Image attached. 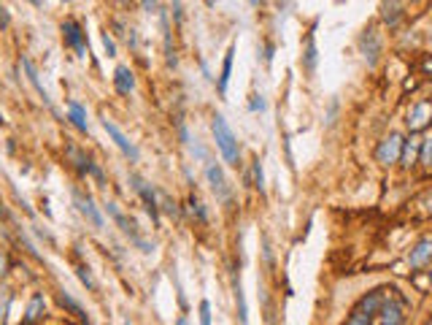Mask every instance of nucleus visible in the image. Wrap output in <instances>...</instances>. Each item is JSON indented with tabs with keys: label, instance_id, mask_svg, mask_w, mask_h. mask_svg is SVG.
<instances>
[{
	"label": "nucleus",
	"instance_id": "f257e3e1",
	"mask_svg": "<svg viewBox=\"0 0 432 325\" xmlns=\"http://www.w3.org/2000/svg\"><path fill=\"white\" fill-rule=\"evenodd\" d=\"M408 309L411 304L397 285H378L360 295L343 325H405Z\"/></svg>",
	"mask_w": 432,
	"mask_h": 325
},
{
	"label": "nucleus",
	"instance_id": "f03ea898",
	"mask_svg": "<svg viewBox=\"0 0 432 325\" xmlns=\"http://www.w3.org/2000/svg\"><path fill=\"white\" fill-rule=\"evenodd\" d=\"M211 133H214L216 149L222 152V158L227 165H241V144H238V136L235 130L227 125V120L222 114H214L211 120Z\"/></svg>",
	"mask_w": 432,
	"mask_h": 325
},
{
	"label": "nucleus",
	"instance_id": "7ed1b4c3",
	"mask_svg": "<svg viewBox=\"0 0 432 325\" xmlns=\"http://www.w3.org/2000/svg\"><path fill=\"white\" fill-rule=\"evenodd\" d=\"M402 147H405L402 133H389V136H384V138L378 141V147H375V162L384 165V168L397 165L402 158Z\"/></svg>",
	"mask_w": 432,
	"mask_h": 325
},
{
	"label": "nucleus",
	"instance_id": "20e7f679",
	"mask_svg": "<svg viewBox=\"0 0 432 325\" xmlns=\"http://www.w3.org/2000/svg\"><path fill=\"white\" fill-rule=\"evenodd\" d=\"M106 209H108L111 220H114L117 225L122 228V233L127 236V239H130V241H132V244H135V247H138V250H141V252H152V250H155V244H149V241H146V239L141 236L138 225H135V223H132L130 217H124L122 212L117 209V203H111V201H108V203H106Z\"/></svg>",
	"mask_w": 432,
	"mask_h": 325
},
{
	"label": "nucleus",
	"instance_id": "39448f33",
	"mask_svg": "<svg viewBox=\"0 0 432 325\" xmlns=\"http://www.w3.org/2000/svg\"><path fill=\"white\" fill-rule=\"evenodd\" d=\"M206 179H208V187H211V193L216 195V201H222V203H233V187H230V182H227V176H224V168L219 165V162H208L206 165Z\"/></svg>",
	"mask_w": 432,
	"mask_h": 325
},
{
	"label": "nucleus",
	"instance_id": "423d86ee",
	"mask_svg": "<svg viewBox=\"0 0 432 325\" xmlns=\"http://www.w3.org/2000/svg\"><path fill=\"white\" fill-rule=\"evenodd\" d=\"M360 52H362V57H365V63L375 65L378 63V57H381V49H384V41H381V32L375 30V28H368V30L360 35Z\"/></svg>",
	"mask_w": 432,
	"mask_h": 325
},
{
	"label": "nucleus",
	"instance_id": "0eeeda50",
	"mask_svg": "<svg viewBox=\"0 0 432 325\" xmlns=\"http://www.w3.org/2000/svg\"><path fill=\"white\" fill-rule=\"evenodd\" d=\"M62 38H65V44H68L70 49H76L79 57H87V55H90L84 30H81V25H79L76 19H65V22H62Z\"/></svg>",
	"mask_w": 432,
	"mask_h": 325
},
{
	"label": "nucleus",
	"instance_id": "6e6552de",
	"mask_svg": "<svg viewBox=\"0 0 432 325\" xmlns=\"http://www.w3.org/2000/svg\"><path fill=\"white\" fill-rule=\"evenodd\" d=\"M432 122V103L430 100H416L411 109H408V117H405V125L411 133H419Z\"/></svg>",
	"mask_w": 432,
	"mask_h": 325
},
{
	"label": "nucleus",
	"instance_id": "1a4fd4ad",
	"mask_svg": "<svg viewBox=\"0 0 432 325\" xmlns=\"http://www.w3.org/2000/svg\"><path fill=\"white\" fill-rule=\"evenodd\" d=\"M73 203H76V209H79V214L95 228H103V214H100V209L95 206L92 195L90 193H81V190H73Z\"/></svg>",
	"mask_w": 432,
	"mask_h": 325
},
{
	"label": "nucleus",
	"instance_id": "9d476101",
	"mask_svg": "<svg viewBox=\"0 0 432 325\" xmlns=\"http://www.w3.org/2000/svg\"><path fill=\"white\" fill-rule=\"evenodd\" d=\"M130 182H132V190L141 195V201H144V206H146V212H149V217H152V223H159V203H157V195L152 190V185H146L141 176H130Z\"/></svg>",
	"mask_w": 432,
	"mask_h": 325
},
{
	"label": "nucleus",
	"instance_id": "9b49d317",
	"mask_svg": "<svg viewBox=\"0 0 432 325\" xmlns=\"http://www.w3.org/2000/svg\"><path fill=\"white\" fill-rule=\"evenodd\" d=\"M103 128H106V133L111 136V141H114V144H117V147L122 149V152L127 155V158H130V160H132V162L138 160V147H135V144H132V141H130V138L124 136L122 128H119L117 122H111V120H103Z\"/></svg>",
	"mask_w": 432,
	"mask_h": 325
},
{
	"label": "nucleus",
	"instance_id": "f8f14e48",
	"mask_svg": "<svg viewBox=\"0 0 432 325\" xmlns=\"http://www.w3.org/2000/svg\"><path fill=\"white\" fill-rule=\"evenodd\" d=\"M432 263V239H419L413 250L408 252V266L411 268H424Z\"/></svg>",
	"mask_w": 432,
	"mask_h": 325
},
{
	"label": "nucleus",
	"instance_id": "ddd939ff",
	"mask_svg": "<svg viewBox=\"0 0 432 325\" xmlns=\"http://www.w3.org/2000/svg\"><path fill=\"white\" fill-rule=\"evenodd\" d=\"M233 60H235V44H230L227 52H224L222 73H219V79H216V90H219V95H227V84H230V76H233Z\"/></svg>",
	"mask_w": 432,
	"mask_h": 325
},
{
	"label": "nucleus",
	"instance_id": "4468645a",
	"mask_svg": "<svg viewBox=\"0 0 432 325\" xmlns=\"http://www.w3.org/2000/svg\"><path fill=\"white\" fill-rule=\"evenodd\" d=\"M43 315H46V298H43V292H35L30 298V304H28V309H25V320L22 323H38V320H43Z\"/></svg>",
	"mask_w": 432,
	"mask_h": 325
},
{
	"label": "nucleus",
	"instance_id": "2eb2a0df",
	"mask_svg": "<svg viewBox=\"0 0 432 325\" xmlns=\"http://www.w3.org/2000/svg\"><path fill=\"white\" fill-rule=\"evenodd\" d=\"M114 87H117L119 95H130L135 90V76H132V71L127 65H119L114 71Z\"/></svg>",
	"mask_w": 432,
	"mask_h": 325
},
{
	"label": "nucleus",
	"instance_id": "dca6fc26",
	"mask_svg": "<svg viewBox=\"0 0 432 325\" xmlns=\"http://www.w3.org/2000/svg\"><path fill=\"white\" fill-rule=\"evenodd\" d=\"M233 292H235V304H238V320H241V325H248L246 295H244V285H241V277H238V271L233 274Z\"/></svg>",
	"mask_w": 432,
	"mask_h": 325
},
{
	"label": "nucleus",
	"instance_id": "f3484780",
	"mask_svg": "<svg viewBox=\"0 0 432 325\" xmlns=\"http://www.w3.org/2000/svg\"><path fill=\"white\" fill-rule=\"evenodd\" d=\"M22 68H25V73H28V79H30V84L35 87V93L41 95V100L46 103V106H52V98H49V93H46V87L41 84V79H38V71H35V65L28 60V57H22Z\"/></svg>",
	"mask_w": 432,
	"mask_h": 325
},
{
	"label": "nucleus",
	"instance_id": "a211bd4d",
	"mask_svg": "<svg viewBox=\"0 0 432 325\" xmlns=\"http://www.w3.org/2000/svg\"><path fill=\"white\" fill-rule=\"evenodd\" d=\"M68 120L76 125V128L81 130V133H87V109L79 103V100H68Z\"/></svg>",
	"mask_w": 432,
	"mask_h": 325
},
{
	"label": "nucleus",
	"instance_id": "6ab92c4d",
	"mask_svg": "<svg viewBox=\"0 0 432 325\" xmlns=\"http://www.w3.org/2000/svg\"><path fill=\"white\" fill-rule=\"evenodd\" d=\"M316 63H319L316 38H313V32H308V35H306V49H303V71H306V73H313V71H316Z\"/></svg>",
	"mask_w": 432,
	"mask_h": 325
},
{
	"label": "nucleus",
	"instance_id": "aec40b11",
	"mask_svg": "<svg viewBox=\"0 0 432 325\" xmlns=\"http://www.w3.org/2000/svg\"><path fill=\"white\" fill-rule=\"evenodd\" d=\"M419 149H422V138H416V136H411V138L405 141V147H402L400 165H405V168H411V165H416V158H419Z\"/></svg>",
	"mask_w": 432,
	"mask_h": 325
},
{
	"label": "nucleus",
	"instance_id": "412c9836",
	"mask_svg": "<svg viewBox=\"0 0 432 325\" xmlns=\"http://www.w3.org/2000/svg\"><path fill=\"white\" fill-rule=\"evenodd\" d=\"M57 301H60V304L65 306V309H68V312H70V315H76V317H79L81 323L90 325V317H87V312L81 309V304H79L76 298H70V292L60 290V292H57Z\"/></svg>",
	"mask_w": 432,
	"mask_h": 325
},
{
	"label": "nucleus",
	"instance_id": "4be33fe9",
	"mask_svg": "<svg viewBox=\"0 0 432 325\" xmlns=\"http://www.w3.org/2000/svg\"><path fill=\"white\" fill-rule=\"evenodd\" d=\"M402 17H405V11H402L400 3H384V6H381V19H384L389 28H397Z\"/></svg>",
	"mask_w": 432,
	"mask_h": 325
},
{
	"label": "nucleus",
	"instance_id": "5701e85b",
	"mask_svg": "<svg viewBox=\"0 0 432 325\" xmlns=\"http://www.w3.org/2000/svg\"><path fill=\"white\" fill-rule=\"evenodd\" d=\"M11 301H14V292H11V288L0 285V325H6V320H8V309H11Z\"/></svg>",
	"mask_w": 432,
	"mask_h": 325
},
{
	"label": "nucleus",
	"instance_id": "b1692460",
	"mask_svg": "<svg viewBox=\"0 0 432 325\" xmlns=\"http://www.w3.org/2000/svg\"><path fill=\"white\" fill-rule=\"evenodd\" d=\"M419 162L424 168H432V133L427 138H422V149H419Z\"/></svg>",
	"mask_w": 432,
	"mask_h": 325
},
{
	"label": "nucleus",
	"instance_id": "393cba45",
	"mask_svg": "<svg viewBox=\"0 0 432 325\" xmlns=\"http://www.w3.org/2000/svg\"><path fill=\"white\" fill-rule=\"evenodd\" d=\"M186 203H189V212H192L200 223H208V212L203 209V203L197 201V195H189V201H186Z\"/></svg>",
	"mask_w": 432,
	"mask_h": 325
},
{
	"label": "nucleus",
	"instance_id": "a878e982",
	"mask_svg": "<svg viewBox=\"0 0 432 325\" xmlns=\"http://www.w3.org/2000/svg\"><path fill=\"white\" fill-rule=\"evenodd\" d=\"M251 171H254V187L259 193H265V174H262V160L259 158L251 162Z\"/></svg>",
	"mask_w": 432,
	"mask_h": 325
},
{
	"label": "nucleus",
	"instance_id": "bb28decb",
	"mask_svg": "<svg viewBox=\"0 0 432 325\" xmlns=\"http://www.w3.org/2000/svg\"><path fill=\"white\" fill-rule=\"evenodd\" d=\"M416 206L422 209V214H424V217H432V190H427V193L422 195V198L416 201Z\"/></svg>",
	"mask_w": 432,
	"mask_h": 325
},
{
	"label": "nucleus",
	"instance_id": "cd10ccee",
	"mask_svg": "<svg viewBox=\"0 0 432 325\" xmlns=\"http://www.w3.org/2000/svg\"><path fill=\"white\" fill-rule=\"evenodd\" d=\"M200 325H211V304L200 301Z\"/></svg>",
	"mask_w": 432,
	"mask_h": 325
},
{
	"label": "nucleus",
	"instance_id": "c85d7f7f",
	"mask_svg": "<svg viewBox=\"0 0 432 325\" xmlns=\"http://www.w3.org/2000/svg\"><path fill=\"white\" fill-rule=\"evenodd\" d=\"M79 279H81V282H84V285H87L90 290H92V288H95L92 274H90V268H87V266H79Z\"/></svg>",
	"mask_w": 432,
	"mask_h": 325
},
{
	"label": "nucleus",
	"instance_id": "c756f323",
	"mask_svg": "<svg viewBox=\"0 0 432 325\" xmlns=\"http://www.w3.org/2000/svg\"><path fill=\"white\" fill-rule=\"evenodd\" d=\"M103 46H106V52H108V57H114V55H117V44H114V38L108 35V30L103 32Z\"/></svg>",
	"mask_w": 432,
	"mask_h": 325
},
{
	"label": "nucleus",
	"instance_id": "7c9ffc66",
	"mask_svg": "<svg viewBox=\"0 0 432 325\" xmlns=\"http://www.w3.org/2000/svg\"><path fill=\"white\" fill-rule=\"evenodd\" d=\"M162 203H165V212H168V214H173V217L179 214V209H176V203H173V201H170L168 195H162Z\"/></svg>",
	"mask_w": 432,
	"mask_h": 325
},
{
	"label": "nucleus",
	"instance_id": "2f4dec72",
	"mask_svg": "<svg viewBox=\"0 0 432 325\" xmlns=\"http://www.w3.org/2000/svg\"><path fill=\"white\" fill-rule=\"evenodd\" d=\"M0 28H8V8L0 6Z\"/></svg>",
	"mask_w": 432,
	"mask_h": 325
},
{
	"label": "nucleus",
	"instance_id": "473e14b6",
	"mask_svg": "<svg viewBox=\"0 0 432 325\" xmlns=\"http://www.w3.org/2000/svg\"><path fill=\"white\" fill-rule=\"evenodd\" d=\"M251 109H254V111H265V100H262V95H259V100H251Z\"/></svg>",
	"mask_w": 432,
	"mask_h": 325
},
{
	"label": "nucleus",
	"instance_id": "72a5a7b5",
	"mask_svg": "<svg viewBox=\"0 0 432 325\" xmlns=\"http://www.w3.org/2000/svg\"><path fill=\"white\" fill-rule=\"evenodd\" d=\"M6 271H8V258H6L3 252H0V277H3Z\"/></svg>",
	"mask_w": 432,
	"mask_h": 325
},
{
	"label": "nucleus",
	"instance_id": "f704fd0d",
	"mask_svg": "<svg viewBox=\"0 0 432 325\" xmlns=\"http://www.w3.org/2000/svg\"><path fill=\"white\" fill-rule=\"evenodd\" d=\"M422 71H424V73H427V76L432 79V57H427V60L422 63Z\"/></svg>",
	"mask_w": 432,
	"mask_h": 325
},
{
	"label": "nucleus",
	"instance_id": "c9c22d12",
	"mask_svg": "<svg viewBox=\"0 0 432 325\" xmlns=\"http://www.w3.org/2000/svg\"><path fill=\"white\" fill-rule=\"evenodd\" d=\"M176 325H189V323H186V317H179V320H176Z\"/></svg>",
	"mask_w": 432,
	"mask_h": 325
},
{
	"label": "nucleus",
	"instance_id": "e433bc0d",
	"mask_svg": "<svg viewBox=\"0 0 432 325\" xmlns=\"http://www.w3.org/2000/svg\"><path fill=\"white\" fill-rule=\"evenodd\" d=\"M427 277H430V285H432V263H430V274H427Z\"/></svg>",
	"mask_w": 432,
	"mask_h": 325
},
{
	"label": "nucleus",
	"instance_id": "4c0bfd02",
	"mask_svg": "<svg viewBox=\"0 0 432 325\" xmlns=\"http://www.w3.org/2000/svg\"><path fill=\"white\" fill-rule=\"evenodd\" d=\"M0 125H6V120H3V114H0Z\"/></svg>",
	"mask_w": 432,
	"mask_h": 325
},
{
	"label": "nucleus",
	"instance_id": "58836bf2",
	"mask_svg": "<svg viewBox=\"0 0 432 325\" xmlns=\"http://www.w3.org/2000/svg\"><path fill=\"white\" fill-rule=\"evenodd\" d=\"M424 325H432V317H430V320H424Z\"/></svg>",
	"mask_w": 432,
	"mask_h": 325
}]
</instances>
